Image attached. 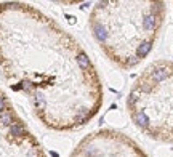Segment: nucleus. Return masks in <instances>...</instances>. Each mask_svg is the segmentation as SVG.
Returning <instances> with one entry per match:
<instances>
[{
    "instance_id": "20e7f679",
    "label": "nucleus",
    "mask_w": 173,
    "mask_h": 157,
    "mask_svg": "<svg viewBox=\"0 0 173 157\" xmlns=\"http://www.w3.org/2000/svg\"><path fill=\"white\" fill-rule=\"evenodd\" d=\"M71 157H148V154L124 132L99 128L79 143Z\"/></svg>"
},
{
    "instance_id": "f257e3e1",
    "label": "nucleus",
    "mask_w": 173,
    "mask_h": 157,
    "mask_svg": "<svg viewBox=\"0 0 173 157\" xmlns=\"http://www.w3.org/2000/svg\"><path fill=\"white\" fill-rule=\"evenodd\" d=\"M0 63L31 96L38 117L56 130H75L98 116L103 83L85 50L59 27L21 5H0Z\"/></svg>"
},
{
    "instance_id": "f03ea898",
    "label": "nucleus",
    "mask_w": 173,
    "mask_h": 157,
    "mask_svg": "<svg viewBox=\"0 0 173 157\" xmlns=\"http://www.w3.org/2000/svg\"><path fill=\"white\" fill-rule=\"evenodd\" d=\"M164 15V2L106 0L91 8L90 29L108 60L130 71L151 53Z\"/></svg>"
},
{
    "instance_id": "7ed1b4c3",
    "label": "nucleus",
    "mask_w": 173,
    "mask_h": 157,
    "mask_svg": "<svg viewBox=\"0 0 173 157\" xmlns=\"http://www.w3.org/2000/svg\"><path fill=\"white\" fill-rule=\"evenodd\" d=\"M127 107L138 130L173 143V63L155 61L146 67L128 93Z\"/></svg>"
}]
</instances>
